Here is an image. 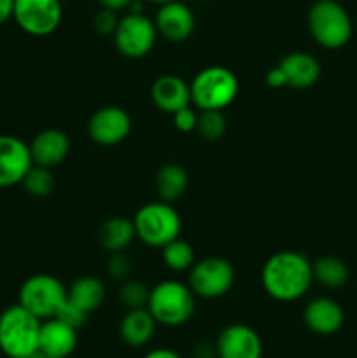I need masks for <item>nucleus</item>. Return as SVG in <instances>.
Masks as SVG:
<instances>
[{
    "instance_id": "obj_28",
    "label": "nucleus",
    "mask_w": 357,
    "mask_h": 358,
    "mask_svg": "<svg viewBox=\"0 0 357 358\" xmlns=\"http://www.w3.org/2000/svg\"><path fill=\"white\" fill-rule=\"evenodd\" d=\"M150 289L146 283L139 282V280H125L121 282V287L118 290V297L128 310H136V308H147V301H149Z\"/></svg>"
},
{
    "instance_id": "obj_3",
    "label": "nucleus",
    "mask_w": 357,
    "mask_h": 358,
    "mask_svg": "<svg viewBox=\"0 0 357 358\" xmlns=\"http://www.w3.org/2000/svg\"><path fill=\"white\" fill-rule=\"evenodd\" d=\"M195 294L186 283L177 280H164L150 289L147 310L156 324L167 327H181L188 324L196 310Z\"/></svg>"
},
{
    "instance_id": "obj_24",
    "label": "nucleus",
    "mask_w": 357,
    "mask_h": 358,
    "mask_svg": "<svg viewBox=\"0 0 357 358\" xmlns=\"http://www.w3.org/2000/svg\"><path fill=\"white\" fill-rule=\"evenodd\" d=\"M314 282L321 283L326 289H342L349 282L350 271L342 259L335 255H324L312 262Z\"/></svg>"
},
{
    "instance_id": "obj_39",
    "label": "nucleus",
    "mask_w": 357,
    "mask_h": 358,
    "mask_svg": "<svg viewBox=\"0 0 357 358\" xmlns=\"http://www.w3.org/2000/svg\"><path fill=\"white\" fill-rule=\"evenodd\" d=\"M146 2H150V3H156V6H163V3H168V2H174V0H146Z\"/></svg>"
},
{
    "instance_id": "obj_14",
    "label": "nucleus",
    "mask_w": 357,
    "mask_h": 358,
    "mask_svg": "<svg viewBox=\"0 0 357 358\" xmlns=\"http://www.w3.org/2000/svg\"><path fill=\"white\" fill-rule=\"evenodd\" d=\"M217 358H261L262 341L258 332L245 324L223 329L216 341Z\"/></svg>"
},
{
    "instance_id": "obj_19",
    "label": "nucleus",
    "mask_w": 357,
    "mask_h": 358,
    "mask_svg": "<svg viewBox=\"0 0 357 358\" xmlns=\"http://www.w3.org/2000/svg\"><path fill=\"white\" fill-rule=\"evenodd\" d=\"M287 77V86L294 90H307L312 87L321 77V63L315 56L303 51H294L284 56L279 63Z\"/></svg>"
},
{
    "instance_id": "obj_11",
    "label": "nucleus",
    "mask_w": 357,
    "mask_h": 358,
    "mask_svg": "<svg viewBox=\"0 0 357 358\" xmlns=\"http://www.w3.org/2000/svg\"><path fill=\"white\" fill-rule=\"evenodd\" d=\"M130 131H132V117L125 108L115 105L98 108L88 121V135L98 145H118L128 138Z\"/></svg>"
},
{
    "instance_id": "obj_32",
    "label": "nucleus",
    "mask_w": 357,
    "mask_h": 358,
    "mask_svg": "<svg viewBox=\"0 0 357 358\" xmlns=\"http://www.w3.org/2000/svg\"><path fill=\"white\" fill-rule=\"evenodd\" d=\"M172 117H174L175 128L182 133L195 131L196 124H198V114L192 110L191 105H189V107L181 108V110L175 112V114H172Z\"/></svg>"
},
{
    "instance_id": "obj_13",
    "label": "nucleus",
    "mask_w": 357,
    "mask_h": 358,
    "mask_svg": "<svg viewBox=\"0 0 357 358\" xmlns=\"http://www.w3.org/2000/svg\"><path fill=\"white\" fill-rule=\"evenodd\" d=\"M158 35L167 38L168 42H186L195 34L196 17L195 13L189 9L181 0H174L160 6L156 16H154Z\"/></svg>"
},
{
    "instance_id": "obj_29",
    "label": "nucleus",
    "mask_w": 357,
    "mask_h": 358,
    "mask_svg": "<svg viewBox=\"0 0 357 358\" xmlns=\"http://www.w3.org/2000/svg\"><path fill=\"white\" fill-rule=\"evenodd\" d=\"M107 273L112 280L125 282L133 273L132 259L125 252H114V254H111V257L107 261Z\"/></svg>"
},
{
    "instance_id": "obj_15",
    "label": "nucleus",
    "mask_w": 357,
    "mask_h": 358,
    "mask_svg": "<svg viewBox=\"0 0 357 358\" xmlns=\"http://www.w3.org/2000/svg\"><path fill=\"white\" fill-rule=\"evenodd\" d=\"M31 161L37 166H44L52 170L66 159L70 152V140L62 129L48 128L38 131L30 143Z\"/></svg>"
},
{
    "instance_id": "obj_33",
    "label": "nucleus",
    "mask_w": 357,
    "mask_h": 358,
    "mask_svg": "<svg viewBox=\"0 0 357 358\" xmlns=\"http://www.w3.org/2000/svg\"><path fill=\"white\" fill-rule=\"evenodd\" d=\"M266 84H268L270 87H275V90L287 86V77L279 65L273 66V69L266 73Z\"/></svg>"
},
{
    "instance_id": "obj_2",
    "label": "nucleus",
    "mask_w": 357,
    "mask_h": 358,
    "mask_svg": "<svg viewBox=\"0 0 357 358\" xmlns=\"http://www.w3.org/2000/svg\"><path fill=\"white\" fill-rule=\"evenodd\" d=\"M42 320L20 303L0 313V352L9 358H27L38 350Z\"/></svg>"
},
{
    "instance_id": "obj_7",
    "label": "nucleus",
    "mask_w": 357,
    "mask_h": 358,
    "mask_svg": "<svg viewBox=\"0 0 357 358\" xmlns=\"http://www.w3.org/2000/svg\"><path fill=\"white\" fill-rule=\"evenodd\" d=\"M66 299V289L56 276L38 273L30 276L20 287L18 303L41 320H48L56 315Z\"/></svg>"
},
{
    "instance_id": "obj_5",
    "label": "nucleus",
    "mask_w": 357,
    "mask_h": 358,
    "mask_svg": "<svg viewBox=\"0 0 357 358\" xmlns=\"http://www.w3.org/2000/svg\"><path fill=\"white\" fill-rule=\"evenodd\" d=\"M189 91L191 103L198 110H223L237 98L238 79L226 66H205L189 84Z\"/></svg>"
},
{
    "instance_id": "obj_12",
    "label": "nucleus",
    "mask_w": 357,
    "mask_h": 358,
    "mask_svg": "<svg viewBox=\"0 0 357 358\" xmlns=\"http://www.w3.org/2000/svg\"><path fill=\"white\" fill-rule=\"evenodd\" d=\"M31 166L28 143L14 135H0V187L21 184Z\"/></svg>"
},
{
    "instance_id": "obj_20",
    "label": "nucleus",
    "mask_w": 357,
    "mask_h": 358,
    "mask_svg": "<svg viewBox=\"0 0 357 358\" xmlns=\"http://www.w3.org/2000/svg\"><path fill=\"white\" fill-rule=\"evenodd\" d=\"M154 331H156V320L147 308L128 310L119 324V336L126 345L133 348L146 346L153 339Z\"/></svg>"
},
{
    "instance_id": "obj_31",
    "label": "nucleus",
    "mask_w": 357,
    "mask_h": 358,
    "mask_svg": "<svg viewBox=\"0 0 357 358\" xmlns=\"http://www.w3.org/2000/svg\"><path fill=\"white\" fill-rule=\"evenodd\" d=\"M118 23H119V16L115 10L104 9V7H102V9L94 14V20H93L94 30H97L100 35H114L115 28H118Z\"/></svg>"
},
{
    "instance_id": "obj_1",
    "label": "nucleus",
    "mask_w": 357,
    "mask_h": 358,
    "mask_svg": "<svg viewBox=\"0 0 357 358\" xmlns=\"http://www.w3.org/2000/svg\"><path fill=\"white\" fill-rule=\"evenodd\" d=\"M261 283L272 299L293 303L301 299L314 283L312 262L301 252H276L262 266Z\"/></svg>"
},
{
    "instance_id": "obj_21",
    "label": "nucleus",
    "mask_w": 357,
    "mask_h": 358,
    "mask_svg": "<svg viewBox=\"0 0 357 358\" xmlns=\"http://www.w3.org/2000/svg\"><path fill=\"white\" fill-rule=\"evenodd\" d=\"M98 243L108 254L125 252L136 238L133 220L126 217H111L98 229Z\"/></svg>"
},
{
    "instance_id": "obj_35",
    "label": "nucleus",
    "mask_w": 357,
    "mask_h": 358,
    "mask_svg": "<svg viewBox=\"0 0 357 358\" xmlns=\"http://www.w3.org/2000/svg\"><path fill=\"white\" fill-rule=\"evenodd\" d=\"M98 2H100V6L104 7V9H111L118 13V10L128 9V6L133 0H98Z\"/></svg>"
},
{
    "instance_id": "obj_30",
    "label": "nucleus",
    "mask_w": 357,
    "mask_h": 358,
    "mask_svg": "<svg viewBox=\"0 0 357 358\" xmlns=\"http://www.w3.org/2000/svg\"><path fill=\"white\" fill-rule=\"evenodd\" d=\"M55 318H58V320H62V322H65V324L72 325V327H76L77 331H79V329L84 327V324H86L88 315L84 313L83 310H79L76 304L70 303L69 299H65V303H63L62 306H59V310L56 311Z\"/></svg>"
},
{
    "instance_id": "obj_4",
    "label": "nucleus",
    "mask_w": 357,
    "mask_h": 358,
    "mask_svg": "<svg viewBox=\"0 0 357 358\" xmlns=\"http://www.w3.org/2000/svg\"><path fill=\"white\" fill-rule=\"evenodd\" d=\"M307 21L310 35L324 49H342L352 38V17L336 0H315Z\"/></svg>"
},
{
    "instance_id": "obj_23",
    "label": "nucleus",
    "mask_w": 357,
    "mask_h": 358,
    "mask_svg": "<svg viewBox=\"0 0 357 358\" xmlns=\"http://www.w3.org/2000/svg\"><path fill=\"white\" fill-rule=\"evenodd\" d=\"M188 171L177 163H167L156 173V191L161 201L174 203L182 198L188 189Z\"/></svg>"
},
{
    "instance_id": "obj_6",
    "label": "nucleus",
    "mask_w": 357,
    "mask_h": 358,
    "mask_svg": "<svg viewBox=\"0 0 357 358\" xmlns=\"http://www.w3.org/2000/svg\"><path fill=\"white\" fill-rule=\"evenodd\" d=\"M136 238L147 247L163 248L172 240L178 238L182 220L177 210L167 201H154L140 206L133 217Z\"/></svg>"
},
{
    "instance_id": "obj_37",
    "label": "nucleus",
    "mask_w": 357,
    "mask_h": 358,
    "mask_svg": "<svg viewBox=\"0 0 357 358\" xmlns=\"http://www.w3.org/2000/svg\"><path fill=\"white\" fill-rule=\"evenodd\" d=\"M144 358H182V357L170 348H156L153 350V352L147 353Z\"/></svg>"
},
{
    "instance_id": "obj_17",
    "label": "nucleus",
    "mask_w": 357,
    "mask_h": 358,
    "mask_svg": "<svg viewBox=\"0 0 357 358\" xmlns=\"http://www.w3.org/2000/svg\"><path fill=\"white\" fill-rule=\"evenodd\" d=\"M150 98L161 112L170 115L191 105L189 84L182 77L172 76V73L161 76L154 80L150 86Z\"/></svg>"
},
{
    "instance_id": "obj_10",
    "label": "nucleus",
    "mask_w": 357,
    "mask_h": 358,
    "mask_svg": "<svg viewBox=\"0 0 357 358\" xmlns=\"http://www.w3.org/2000/svg\"><path fill=\"white\" fill-rule=\"evenodd\" d=\"M63 17L62 0H14L13 20L31 37H48Z\"/></svg>"
},
{
    "instance_id": "obj_9",
    "label": "nucleus",
    "mask_w": 357,
    "mask_h": 358,
    "mask_svg": "<svg viewBox=\"0 0 357 358\" xmlns=\"http://www.w3.org/2000/svg\"><path fill=\"white\" fill-rule=\"evenodd\" d=\"M233 264L223 257H205L189 269L188 285L202 299H217L226 296L234 283Z\"/></svg>"
},
{
    "instance_id": "obj_25",
    "label": "nucleus",
    "mask_w": 357,
    "mask_h": 358,
    "mask_svg": "<svg viewBox=\"0 0 357 358\" xmlns=\"http://www.w3.org/2000/svg\"><path fill=\"white\" fill-rule=\"evenodd\" d=\"M163 262L172 271H188L195 264V250L188 241L175 238L161 248Z\"/></svg>"
},
{
    "instance_id": "obj_18",
    "label": "nucleus",
    "mask_w": 357,
    "mask_h": 358,
    "mask_svg": "<svg viewBox=\"0 0 357 358\" xmlns=\"http://www.w3.org/2000/svg\"><path fill=\"white\" fill-rule=\"evenodd\" d=\"M77 346V329L58 318L42 320L38 334V350L56 358H66Z\"/></svg>"
},
{
    "instance_id": "obj_8",
    "label": "nucleus",
    "mask_w": 357,
    "mask_h": 358,
    "mask_svg": "<svg viewBox=\"0 0 357 358\" xmlns=\"http://www.w3.org/2000/svg\"><path fill=\"white\" fill-rule=\"evenodd\" d=\"M114 45L122 56L132 59L144 58L153 51L158 41V30L154 20L146 13H126L119 17L114 31Z\"/></svg>"
},
{
    "instance_id": "obj_38",
    "label": "nucleus",
    "mask_w": 357,
    "mask_h": 358,
    "mask_svg": "<svg viewBox=\"0 0 357 358\" xmlns=\"http://www.w3.org/2000/svg\"><path fill=\"white\" fill-rule=\"evenodd\" d=\"M27 358H56V357H51V355H48V353H44V352H41V350H37V352L31 353V355L27 357Z\"/></svg>"
},
{
    "instance_id": "obj_34",
    "label": "nucleus",
    "mask_w": 357,
    "mask_h": 358,
    "mask_svg": "<svg viewBox=\"0 0 357 358\" xmlns=\"http://www.w3.org/2000/svg\"><path fill=\"white\" fill-rule=\"evenodd\" d=\"M192 358H217L216 343L200 341L198 345L192 348Z\"/></svg>"
},
{
    "instance_id": "obj_16",
    "label": "nucleus",
    "mask_w": 357,
    "mask_h": 358,
    "mask_svg": "<svg viewBox=\"0 0 357 358\" xmlns=\"http://www.w3.org/2000/svg\"><path fill=\"white\" fill-rule=\"evenodd\" d=\"M303 320L314 334L332 336L343 327V308L331 297H317L304 306Z\"/></svg>"
},
{
    "instance_id": "obj_22",
    "label": "nucleus",
    "mask_w": 357,
    "mask_h": 358,
    "mask_svg": "<svg viewBox=\"0 0 357 358\" xmlns=\"http://www.w3.org/2000/svg\"><path fill=\"white\" fill-rule=\"evenodd\" d=\"M66 299L86 315L93 313L105 301L104 282L94 276H79L66 290Z\"/></svg>"
},
{
    "instance_id": "obj_27",
    "label": "nucleus",
    "mask_w": 357,
    "mask_h": 358,
    "mask_svg": "<svg viewBox=\"0 0 357 358\" xmlns=\"http://www.w3.org/2000/svg\"><path fill=\"white\" fill-rule=\"evenodd\" d=\"M226 128L227 122L223 110H200L196 131L200 133V136L203 140H206V142H217V140H220L224 136Z\"/></svg>"
},
{
    "instance_id": "obj_36",
    "label": "nucleus",
    "mask_w": 357,
    "mask_h": 358,
    "mask_svg": "<svg viewBox=\"0 0 357 358\" xmlns=\"http://www.w3.org/2000/svg\"><path fill=\"white\" fill-rule=\"evenodd\" d=\"M14 0H0V27L13 17Z\"/></svg>"
},
{
    "instance_id": "obj_26",
    "label": "nucleus",
    "mask_w": 357,
    "mask_h": 358,
    "mask_svg": "<svg viewBox=\"0 0 357 358\" xmlns=\"http://www.w3.org/2000/svg\"><path fill=\"white\" fill-rule=\"evenodd\" d=\"M21 185L34 198H48L55 189V177H52V171L49 168L34 164L24 175Z\"/></svg>"
}]
</instances>
